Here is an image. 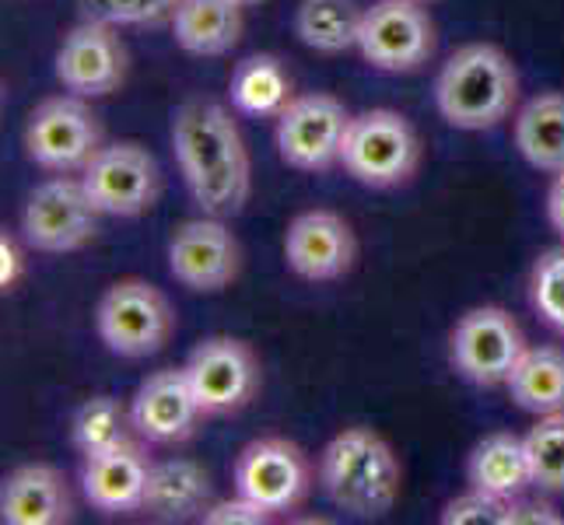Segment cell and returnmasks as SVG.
<instances>
[{
  "label": "cell",
  "instance_id": "cell-12",
  "mask_svg": "<svg viewBox=\"0 0 564 525\" xmlns=\"http://www.w3.org/2000/svg\"><path fill=\"white\" fill-rule=\"evenodd\" d=\"M186 379L207 417L239 414L260 393V358L239 337H207L189 350Z\"/></svg>",
  "mask_w": 564,
  "mask_h": 525
},
{
  "label": "cell",
  "instance_id": "cell-17",
  "mask_svg": "<svg viewBox=\"0 0 564 525\" xmlns=\"http://www.w3.org/2000/svg\"><path fill=\"white\" fill-rule=\"evenodd\" d=\"M204 406L186 379V368H162L148 375L130 400V420L138 438L151 445H180L200 427Z\"/></svg>",
  "mask_w": 564,
  "mask_h": 525
},
{
  "label": "cell",
  "instance_id": "cell-35",
  "mask_svg": "<svg viewBox=\"0 0 564 525\" xmlns=\"http://www.w3.org/2000/svg\"><path fill=\"white\" fill-rule=\"evenodd\" d=\"M547 221L557 231V239L564 242V172H557L547 189Z\"/></svg>",
  "mask_w": 564,
  "mask_h": 525
},
{
  "label": "cell",
  "instance_id": "cell-2",
  "mask_svg": "<svg viewBox=\"0 0 564 525\" xmlns=\"http://www.w3.org/2000/svg\"><path fill=\"white\" fill-rule=\"evenodd\" d=\"M319 488L344 515L372 522L393 512L403 488V466L372 427H344L319 452Z\"/></svg>",
  "mask_w": 564,
  "mask_h": 525
},
{
  "label": "cell",
  "instance_id": "cell-30",
  "mask_svg": "<svg viewBox=\"0 0 564 525\" xmlns=\"http://www.w3.org/2000/svg\"><path fill=\"white\" fill-rule=\"evenodd\" d=\"M77 4H82V14L91 18V22H106L116 29L123 25L148 29V25L172 22L180 0H77Z\"/></svg>",
  "mask_w": 564,
  "mask_h": 525
},
{
  "label": "cell",
  "instance_id": "cell-20",
  "mask_svg": "<svg viewBox=\"0 0 564 525\" xmlns=\"http://www.w3.org/2000/svg\"><path fill=\"white\" fill-rule=\"evenodd\" d=\"M239 0H180L172 14V39L189 56H225L239 46L246 29Z\"/></svg>",
  "mask_w": 564,
  "mask_h": 525
},
{
  "label": "cell",
  "instance_id": "cell-9",
  "mask_svg": "<svg viewBox=\"0 0 564 525\" xmlns=\"http://www.w3.org/2000/svg\"><path fill=\"white\" fill-rule=\"evenodd\" d=\"M522 326L498 305H477L463 313L449 337L453 368L474 385L495 389L512 379L519 358L527 354Z\"/></svg>",
  "mask_w": 564,
  "mask_h": 525
},
{
  "label": "cell",
  "instance_id": "cell-3",
  "mask_svg": "<svg viewBox=\"0 0 564 525\" xmlns=\"http://www.w3.org/2000/svg\"><path fill=\"white\" fill-rule=\"evenodd\" d=\"M519 102V70L512 56L491 43H466L435 77L438 116L456 130H491Z\"/></svg>",
  "mask_w": 564,
  "mask_h": 525
},
{
  "label": "cell",
  "instance_id": "cell-37",
  "mask_svg": "<svg viewBox=\"0 0 564 525\" xmlns=\"http://www.w3.org/2000/svg\"><path fill=\"white\" fill-rule=\"evenodd\" d=\"M417 4H435V0H417Z\"/></svg>",
  "mask_w": 564,
  "mask_h": 525
},
{
  "label": "cell",
  "instance_id": "cell-28",
  "mask_svg": "<svg viewBox=\"0 0 564 525\" xmlns=\"http://www.w3.org/2000/svg\"><path fill=\"white\" fill-rule=\"evenodd\" d=\"M533 488L540 494H564V411L536 417L527 435Z\"/></svg>",
  "mask_w": 564,
  "mask_h": 525
},
{
  "label": "cell",
  "instance_id": "cell-21",
  "mask_svg": "<svg viewBox=\"0 0 564 525\" xmlns=\"http://www.w3.org/2000/svg\"><path fill=\"white\" fill-rule=\"evenodd\" d=\"M214 504L210 473L193 459H165L151 466L144 515L159 522H186Z\"/></svg>",
  "mask_w": 564,
  "mask_h": 525
},
{
  "label": "cell",
  "instance_id": "cell-29",
  "mask_svg": "<svg viewBox=\"0 0 564 525\" xmlns=\"http://www.w3.org/2000/svg\"><path fill=\"white\" fill-rule=\"evenodd\" d=\"M530 302L536 308V316L547 322L557 337H564V245L547 249L533 263Z\"/></svg>",
  "mask_w": 564,
  "mask_h": 525
},
{
  "label": "cell",
  "instance_id": "cell-1",
  "mask_svg": "<svg viewBox=\"0 0 564 525\" xmlns=\"http://www.w3.org/2000/svg\"><path fill=\"white\" fill-rule=\"evenodd\" d=\"M172 151L193 204L214 218H236L252 193V162L228 106L189 99L172 112Z\"/></svg>",
  "mask_w": 564,
  "mask_h": 525
},
{
  "label": "cell",
  "instance_id": "cell-19",
  "mask_svg": "<svg viewBox=\"0 0 564 525\" xmlns=\"http://www.w3.org/2000/svg\"><path fill=\"white\" fill-rule=\"evenodd\" d=\"M4 525H67L74 518V494L67 477L50 462H25L0 483Z\"/></svg>",
  "mask_w": 564,
  "mask_h": 525
},
{
  "label": "cell",
  "instance_id": "cell-5",
  "mask_svg": "<svg viewBox=\"0 0 564 525\" xmlns=\"http://www.w3.org/2000/svg\"><path fill=\"white\" fill-rule=\"evenodd\" d=\"M95 333L106 343L109 354L141 361L165 350L176 333V313L172 302L141 277H123L102 291L95 305Z\"/></svg>",
  "mask_w": 564,
  "mask_h": 525
},
{
  "label": "cell",
  "instance_id": "cell-10",
  "mask_svg": "<svg viewBox=\"0 0 564 525\" xmlns=\"http://www.w3.org/2000/svg\"><path fill=\"white\" fill-rule=\"evenodd\" d=\"M77 175L106 218H141L162 197L159 162L138 141L102 144V151Z\"/></svg>",
  "mask_w": 564,
  "mask_h": 525
},
{
  "label": "cell",
  "instance_id": "cell-27",
  "mask_svg": "<svg viewBox=\"0 0 564 525\" xmlns=\"http://www.w3.org/2000/svg\"><path fill=\"white\" fill-rule=\"evenodd\" d=\"M130 438H138L130 420V406H123L116 396H91L77 406V414L70 420V441L82 456H95L123 445Z\"/></svg>",
  "mask_w": 564,
  "mask_h": 525
},
{
  "label": "cell",
  "instance_id": "cell-8",
  "mask_svg": "<svg viewBox=\"0 0 564 525\" xmlns=\"http://www.w3.org/2000/svg\"><path fill=\"white\" fill-rule=\"evenodd\" d=\"M351 120L355 116L347 112V106L337 95L326 91L295 95L278 116V130H274L281 162L299 172H329L334 165H340Z\"/></svg>",
  "mask_w": 564,
  "mask_h": 525
},
{
  "label": "cell",
  "instance_id": "cell-31",
  "mask_svg": "<svg viewBox=\"0 0 564 525\" xmlns=\"http://www.w3.org/2000/svg\"><path fill=\"white\" fill-rule=\"evenodd\" d=\"M505 518H509V501L477 488L453 497L442 508V525H505Z\"/></svg>",
  "mask_w": 564,
  "mask_h": 525
},
{
  "label": "cell",
  "instance_id": "cell-15",
  "mask_svg": "<svg viewBox=\"0 0 564 525\" xmlns=\"http://www.w3.org/2000/svg\"><path fill=\"white\" fill-rule=\"evenodd\" d=\"M53 70L64 91L82 99H106L127 81V46L116 35V25L85 18L64 35Z\"/></svg>",
  "mask_w": 564,
  "mask_h": 525
},
{
  "label": "cell",
  "instance_id": "cell-16",
  "mask_svg": "<svg viewBox=\"0 0 564 525\" xmlns=\"http://www.w3.org/2000/svg\"><path fill=\"white\" fill-rule=\"evenodd\" d=\"M284 260L308 284L340 281L358 263V239L337 210H302L284 231Z\"/></svg>",
  "mask_w": 564,
  "mask_h": 525
},
{
  "label": "cell",
  "instance_id": "cell-32",
  "mask_svg": "<svg viewBox=\"0 0 564 525\" xmlns=\"http://www.w3.org/2000/svg\"><path fill=\"white\" fill-rule=\"evenodd\" d=\"M274 518L278 515H270L263 504H257V501L239 494V491L231 501H214L210 508L200 515V522H207V525H267Z\"/></svg>",
  "mask_w": 564,
  "mask_h": 525
},
{
  "label": "cell",
  "instance_id": "cell-6",
  "mask_svg": "<svg viewBox=\"0 0 564 525\" xmlns=\"http://www.w3.org/2000/svg\"><path fill=\"white\" fill-rule=\"evenodd\" d=\"M22 144L32 165L53 175H74L102 151L106 133L88 99L64 91L50 95L29 112Z\"/></svg>",
  "mask_w": 564,
  "mask_h": 525
},
{
  "label": "cell",
  "instance_id": "cell-13",
  "mask_svg": "<svg viewBox=\"0 0 564 525\" xmlns=\"http://www.w3.org/2000/svg\"><path fill=\"white\" fill-rule=\"evenodd\" d=\"M242 270V245L225 218L200 214L183 221L169 239V274L193 295H218L231 287Z\"/></svg>",
  "mask_w": 564,
  "mask_h": 525
},
{
  "label": "cell",
  "instance_id": "cell-7",
  "mask_svg": "<svg viewBox=\"0 0 564 525\" xmlns=\"http://www.w3.org/2000/svg\"><path fill=\"white\" fill-rule=\"evenodd\" d=\"M102 210L91 204L82 175H53L39 183L22 207V239L32 252L64 256L82 252L99 236Z\"/></svg>",
  "mask_w": 564,
  "mask_h": 525
},
{
  "label": "cell",
  "instance_id": "cell-4",
  "mask_svg": "<svg viewBox=\"0 0 564 525\" xmlns=\"http://www.w3.org/2000/svg\"><path fill=\"white\" fill-rule=\"evenodd\" d=\"M340 168L368 189H397L421 168V138L397 109H365L347 127Z\"/></svg>",
  "mask_w": 564,
  "mask_h": 525
},
{
  "label": "cell",
  "instance_id": "cell-34",
  "mask_svg": "<svg viewBox=\"0 0 564 525\" xmlns=\"http://www.w3.org/2000/svg\"><path fill=\"white\" fill-rule=\"evenodd\" d=\"M25 242V239H22ZM22 242H18L14 236H0V287L11 291L18 281L25 277V249Z\"/></svg>",
  "mask_w": 564,
  "mask_h": 525
},
{
  "label": "cell",
  "instance_id": "cell-33",
  "mask_svg": "<svg viewBox=\"0 0 564 525\" xmlns=\"http://www.w3.org/2000/svg\"><path fill=\"white\" fill-rule=\"evenodd\" d=\"M505 525H564V515H557V508L547 501L516 497L509 501V518H505Z\"/></svg>",
  "mask_w": 564,
  "mask_h": 525
},
{
  "label": "cell",
  "instance_id": "cell-11",
  "mask_svg": "<svg viewBox=\"0 0 564 525\" xmlns=\"http://www.w3.org/2000/svg\"><path fill=\"white\" fill-rule=\"evenodd\" d=\"M358 53L386 74H414L435 56V22L417 0H376L365 8Z\"/></svg>",
  "mask_w": 564,
  "mask_h": 525
},
{
  "label": "cell",
  "instance_id": "cell-14",
  "mask_svg": "<svg viewBox=\"0 0 564 525\" xmlns=\"http://www.w3.org/2000/svg\"><path fill=\"white\" fill-rule=\"evenodd\" d=\"M236 491L252 497L270 515L295 512L313 491V462L288 438H257L236 456Z\"/></svg>",
  "mask_w": 564,
  "mask_h": 525
},
{
  "label": "cell",
  "instance_id": "cell-24",
  "mask_svg": "<svg viewBox=\"0 0 564 525\" xmlns=\"http://www.w3.org/2000/svg\"><path fill=\"white\" fill-rule=\"evenodd\" d=\"M516 147L522 162L536 172H564V95L540 91L516 116Z\"/></svg>",
  "mask_w": 564,
  "mask_h": 525
},
{
  "label": "cell",
  "instance_id": "cell-36",
  "mask_svg": "<svg viewBox=\"0 0 564 525\" xmlns=\"http://www.w3.org/2000/svg\"><path fill=\"white\" fill-rule=\"evenodd\" d=\"M239 4H242V8L249 11V8H260V4H263V0H239Z\"/></svg>",
  "mask_w": 564,
  "mask_h": 525
},
{
  "label": "cell",
  "instance_id": "cell-18",
  "mask_svg": "<svg viewBox=\"0 0 564 525\" xmlns=\"http://www.w3.org/2000/svg\"><path fill=\"white\" fill-rule=\"evenodd\" d=\"M144 438H130L106 452L85 456L82 466V494L102 515H133L144 512V494L151 480V456L144 452Z\"/></svg>",
  "mask_w": 564,
  "mask_h": 525
},
{
  "label": "cell",
  "instance_id": "cell-22",
  "mask_svg": "<svg viewBox=\"0 0 564 525\" xmlns=\"http://www.w3.org/2000/svg\"><path fill=\"white\" fill-rule=\"evenodd\" d=\"M466 480L477 491H488L495 497L516 501L533 488V466L527 452V438H516L509 431H495L484 441H477V449L470 452L466 462Z\"/></svg>",
  "mask_w": 564,
  "mask_h": 525
},
{
  "label": "cell",
  "instance_id": "cell-25",
  "mask_svg": "<svg viewBox=\"0 0 564 525\" xmlns=\"http://www.w3.org/2000/svg\"><path fill=\"white\" fill-rule=\"evenodd\" d=\"M512 403L533 417L564 411V350L561 347H527L512 379L505 382Z\"/></svg>",
  "mask_w": 564,
  "mask_h": 525
},
{
  "label": "cell",
  "instance_id": "cell-23",
  "mask_svg": "<svg viewBox=\"0 0 564 525\" xmlns=\"http://www.w3.org/2000/svg\"><path fill=\"white\" fill-rule=\"evenodd\" d=\"M291 99H295L291 74L274 53H252L231 70L228 102L242 116H252V120H278Z\"/></svg>",
  "mask_w": 564,
  "mask_h": 525
},
{
  "label": "cell",
  "instance_id": "cell-26",
  "mask_svg": "<svg viewBox=\"0 0 564 525\" xmlns=\"http://www.w3.org/2000/svg\"><path fill=\"white\" fill-rule=\"evenodd\" d=\"M365 8L358 0H302L295 11V35L302 46L323 56L358 50Z\"/></svg>",
  "mask_w": 564,
  "mask_h": 525
}]
</instances>
